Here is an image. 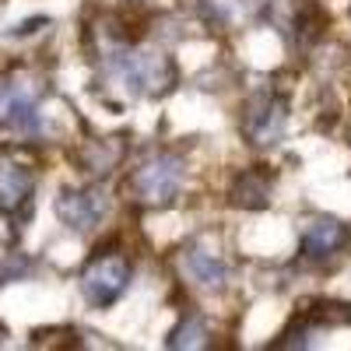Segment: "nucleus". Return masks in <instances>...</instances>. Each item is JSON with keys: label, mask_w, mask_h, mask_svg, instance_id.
Returning <instances> with one entry per match:
<instances>
[{"label": "nucleus", "mask_w": 351, "mask_h": 351, "mask_svg": "<svg viewBox=\"0 0 351 351\" xmlns=\"http://www.w3.org/2000/svg\"><path fill=\"white\" fill-rule=\"evenodd\" d=\"M285 106L281 102H271V106H263L260 112H256V123L250 127V134H253V141L256 144H274L278 137H281V127H285Z\"/></svg>", "instance_id": "6e6552de"}, {"label": "nucleus", "mask_w": 351, "mask_h": 351, "mask_svg": "<svg viewBox=\"0 0 351 351\" xmlns=\"http://www.w3.org/2000/svg\"><path fill=\"white\" fill-rule=\"evenodd\" d=\"M56 215H60L64 225L84 232L106 215V200L95 190H67V193L56 197Z\"/></svg>", "instance_id": "20e7f679"}, {"label": "nucleus", "mask_w": 351, "mask_h": 351, "mask_svg": "<svg viewBox=\"0 0 351 351\" xmlns=\"http://www.w3.org/2000/svg\"><path fill=\"white\" fill-rule=\"evenodd\" d=\"M183 271L200 288H221V281H225V263L208 250H186L183 253Z\"/></svg>", "instance_id": "423d86ee"}, {"label": "nucleus", "mask_w": 351, "mask_h": 351, "mask_svg": "<svg viewBox=\"0 0 351 351\" xmlns=\"http://www.w3.org/2000/svg\"><path fill=\"white\" fill-rule=\"evenodd\" d=\"M344 246V225L334 218H313L306 225V236H302V250L316 260H324L330 253H337Z\"/></svg>", "instance_id": "39448f33"}, {"label": "nucleus", "mask_w": 351, "mask_h": 351, "mask_svg": "<svg viewBox=\"0 0 351 351\" xmlns=\"http://www.w3.org/2000/svg\"><path fill=\"white\" fill-rule=\"evenodd\" d=\"M127 281H130V263L120 253H106V256H95L84 267L81 288H84L88 302L106 309V306H112L127 291Z\"/></svg>", "instance_id": "f257e3e1"}, {"label": "nucleus", "mask_w": 351, "mask_h": 351, "mask_svg": "<svg viewBox=\"0 0 351 351\" xmlns=\"http://www.w3.org/2000/svg\"><path fill=\"white\" fill-rule=\"evenodd\" d=\"M183 183V165L176 155H152L134 172V190L144 204H169L180 193Z\"/></svg>", "instance_id": "f03ea898"}, {"label": "nucleus", "mask_w": 351, "mask_h": 351, "mask_svg": "<svg viewBox=\"0 0 351 351\" xmlns=\"http://www.w3.org/2000/svg\"><path fill=\"white\" fill-rule=\"evenodd\" d=\"M204 337H208V330H204V319H200L197 313H186L180 324H176L169 344H172V348H200Z\"/></svg>", "instance_id": "1a4fd4ad"}, {"label": "nucleus", "mask_w": 351, "mask_h": 351, "mask_svg": "<svg viewBox=\"0 0 351 351\" xmlns=\"http://www.w3.org/2000/svg\"><path fill=\"white\" fill-rule=\"evenodd\" d=\"M32 193V176L18 165H4L0 169V208L14 211L18 204Z\"/></svg>", "instance_id": "0eeeda50"}, {"label": "nucleus", "mask_w": 351, "mask_h": 351, "mask_svg": "<svg viewBox=\"0 0 351 351\" xmlns=\"http://www.w3.org/2000/svg\"><path fill=\"white\" fill-rule=\"evenodd\" d=\"M120 77L137 88V92H162V88L172 84V64L162 53H123V60L116 64Z\"/></svg>", "instance_id": "7ed1b4c3"}]
</instances>
